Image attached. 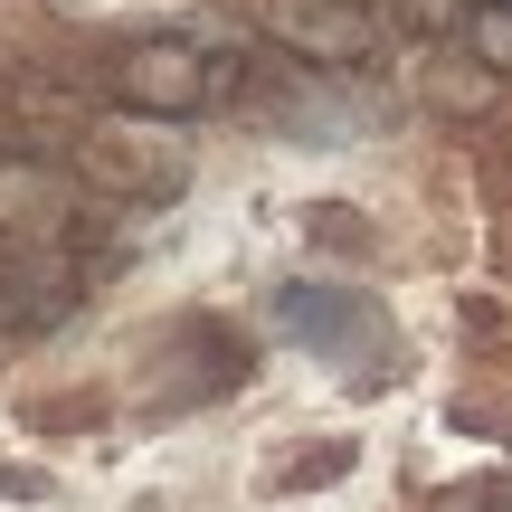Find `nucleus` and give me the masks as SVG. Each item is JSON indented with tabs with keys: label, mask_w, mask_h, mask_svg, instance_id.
I'll list each match as a JSON object with an SVG mask.
<instances>
[{
	"label": "nucleus",
	"mask_w": 512,
	"mask_h": 512,
	"mask_svg": "<svg viewBox=\"0 0 512 512\" xmlns=\"http://www.w3.org/2000/svg\"><path fill=\"white\" fill-rule=\"evenodd\" d=\"M247 86V57L238 48H209V38H143L105 67V95L133 114V124H200L209 105Z\"/></svg>",
	"instance_id": "obj_1"
},
{
	"label": "nucleus",
	"mask_w": 512,
	"mask_h": 512,
	"mask_svg": "<svg viewBox=\"0 0 512 512\" xmlns=\"http://www.w3.org/2000/svg\"><path fill=\"white\" fill-rule=\"evenodd\" d=\"M256 29L294 48L304 67H351L380 48V10L370 0H256Z\"/></svg>",
	"instance_id": "obj_2"
},
{
	"label": "nucleus",
	"mask_w": 512,
	"mask_h": 512,
	"mask_svg": "<svg viewBox=\"0 0 512 512\" xmlns=\"http://www.w3.org/2000/svg\"><path fill=\"white\" fill-rule=\"evenodd\" d=\"M86 304V294H76V266L67 256H0V342H10V332H57L67 323V313Z\"/></svg>",
	"instance_id": "obj_3"
},
{
	"label": "nucleus",
	"mask_w": 512,
	"mask_h": 512,
	"mask_svg": "<svg viewBox=\"0 0 512 512\" xmlns=\"http://www.w3.org/2000/svg\"><path fill=\"white\" fill-rule=\"evenodd\" d=\"M275 323L313 351H361L370 342V304L361 294H332V285H285L275 294Z\"/></svg>",
	"instance_id": "obj_4"
},
{
	"label": "nucleus",
	"mask_w": 512,
	"mask_h": 512,
	"mask_svg": "<svg viewBox=\"0 0 512 512\" xmlns=\"http://www.w3.org/2000/svg\"><path fill=\"white\" fill-rule=\"evenodd\" d=\"M76 171L105 190H124V200H162V190H181V152H133V143H105V133H76Z\"/></svg>",
	"instance_id": "obj_5"
},
{
	"label": "nucleus",
	"mask_w": 512,
	"mask_h": 512,
	"mask_svg": "<svg viewBox=\"0 0 512 512\" xmlns=\"http://www.w3.org/2000/svg\"><path fill=\"white\" fill-rule=\"evenodd\" d=\"M465 48L484 76H512V0H465Z\"/></svg>",
	"instance_id": "obj_6"
},
{
	"label": "nucleus",
	"mask_w": 512,
	"mask_h": 512,
	"mask_svg": "<svg viewBox=\"0 0 512 512\" xmlns=\"http://www.w3.org/2000/svg\"><path fill=\"white\" fill-rule=\"evenodd\" d=\"M408 19H418V29H446V19H456V0H408Z\"/></svg>",
	"instance_id": "obj_7"
}]
</instances>
